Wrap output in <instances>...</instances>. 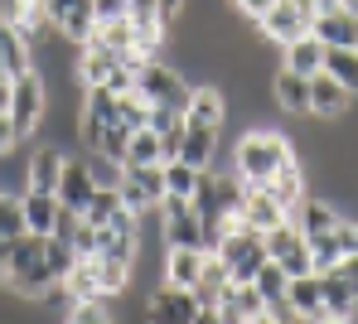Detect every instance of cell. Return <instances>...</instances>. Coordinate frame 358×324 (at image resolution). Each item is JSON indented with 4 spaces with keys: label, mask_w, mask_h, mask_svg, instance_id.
<instances>
[{
    "label": "cell",
    "mask_w": 358,
    "mask_h": 324,
    "mask_svg": "<svg viewBox=\"0 0 358 324\" xmlns=\"http://www.w3.org/2000/svg\"><path fill=\"white\" fill-rule=\"evenodd\" d=\"M286 281H291V276H286L276 261H262V271L252 276V286H257L262 305H266V310H276L281 320H286Z\"/></svg>",
    "instance_id": "4316f807"
},
{
    "label": "cell",
    "mask_w": 358,
    "mask_h": 324,
    "mask_svg": "<svg viewBox=\"0 0 358 324\" xmlns=\"http://www.w3.org/2000/svg\"><path fill=\"white\" fill-rule=\"evenodd\" d=\"M228 5H233L238 15H247V20H262V15H266L276 0H228Z\"/></svg>",
    "instance_id": "ee69618b"
},
{
    "label": "cell",
    "mask_w": 358,
    "mask_h": 324,
    "mask_svg": "<svg viewBox=\"0 0 358 324\" xmlns=\"http://www.w3.org/2000/svg\"><path fill=\"white\" fill-rule=\"evenodd\" d=\"M39 10H44V20L59 29L73 49L87 44L92 29H97V20H92V0H39Z\"/></svg>",
    "instance_id": "9c48e42d"
},
{
    "label": "cell",
    "mask_w": 358,
    "mask_h": 324,
    "mask_svg": "<svg viewBox=\"0 0 358 324\" xmlns=\"http://www.w3.org/2000/svg\"><path fill=\"white\" fill-rule=\"evenodd\" d=\"M310 34L324 44V49H358V20L344 15V10H320Z\"/></svg>",
    "instance_id": "2e32d148"
},
{
    "label": "cell",
    "mask_w": 358,
    "mask_h": 324,
    "mask_svg": "<svg viewBox=\"0 0 358 324\" xmlns=\"http://www.w3.org/2000/svg\"><path fill=\"white\" fill-rule=\"evenodd\" d=\"M223 290H228V266L213 257V252H203V271H199V281H194V300H199V305H218Z\"/></svg>",
    "instance_id": "83f0119b"
},
{
    "label": "cell",
    "mask_w": 358,
    "mask_h": 324,
    "mask_svg": "<svg viewBox=\"0 0 358 324\" xmlns=\"http://www.w3.org/2000/svg\"><path fill=\"white\" fill-rule=\"evenodd\" d=\"M160 10H165V20H179L189 10V0H160Z\"/></svg>",
    "instance_id": "c3c4849f"
},
{
    "label": "cell",
    "mask_w": 358,
    "mask_h": 324,
    "mask_svg": "<svg viewBox=\"0 0 358 324\" xmlns=\"http://www.w3.org/2000/svg\"><path fill=\"white\" fill-rule=\"evenodd\" d=\"M63 324H121L117 300H83V305H68Z\"/></svg>",
    "instance_id": "1f68e13d"
},
{
    "label": "cell",
    "mask_w": 358,
    "mask_h": 324,
    "mask_svg": "<svg viewBox=\"0 0 358 324\" xmlns=\"http://www.w3.org/2000/svg\"><path fill=\"white\" fill-rule=\"evenodd\" d=\"M257 24V34L266 39V44H296V39H305L310 34V24H315V5L310 0H276L262 20H252Z\"/></svg>",
    "instance_id": "8992f818"
},
{
    "label": "cell",
    "mask_w": 358,
    "mask_h": 324,
    "mask_svg": "<svg viewBox=\"0 0 358 324\" xmlns=\"http://www.w3.org/2000/svg\"><path fill=\"white\" fill-rule=\"evenodd\" d=\"M155 213H160V223H165V228H160L165 247H194V252H203V218L194 213L189 198H160Z\"/></svg>",
    "instance_id": "52a82bcc"
},
{
    "label": "cell",
    "mask_w": 358,
    "mask_h": 324,
    "mask_svg": "<svg viewBox=\"0 0 358 324\" xmlns=\"http://www.w3.org/2000/svg\"><path fill=\"white\" fill-rule=\"evenodd\" d=\"M117 194H121V208H126V213H136V218H150V213H155V198L145 194V189L131 179V175L117 184Z\"/></svg>",
    "instance_id": "74e56055"
},
{
    "label": "cell",
    "mask_w": 358,
    "mask_h": 324,
    "mask_svg": "<svg viewBox=\"0 0 358 324\" xmlns=\"http://www.w3.org/2000/svg\"><path fill=\"white\" fill-rule=\"evenodd\" d=\"M68 247H73L78 257H97V228H92V223H78L73 237H68Z\"/></svg>",
    "instance_id": "60d3db41"
},
{
    "label": "cell",
    "mask_w": 358,
    "mask_h": 324,
    "mask_svg": "<svg viewBox=\"0 0 358 324\" xmlns=\"http://www.w3.org/2000/svg\"><path fill=\"white\" fill-rule=\"evenodd\" d=\"M291 223L300 228V237H324V233H334V223H339V203H329V198H300V208L291 213Z\"/></svg>",
    "instance_id": "d6986e66"
},
{
    "label": "cell",
    "mask_w": 358,
    "mask_h": 324,
    "mask_svg": "<svg viewBox=\"0 0 358 324\" xmlns=\"http://www.w3.org/2000/svg\"><path fill=\"white\" fill-rule=\"evenodd\" d=\"M5 97H10V78H0V112H5Z\"/></svg>",
    "instance_id": "816d5d0a"
},
{
    "label": "cell",
    "mask_w": 358,
    "mask_h": 324,
    "mask_svg": "<svg viewBox=\"0 0 358 324\" xmlns=\"http://www.w3.org/2000/svg\"><path fill=\"white\" fill-rule=\"evenodd\" d=\"M349 107H354V92H344L324 68L310 78V117L320 122V126H334V122H344L349 117Z\"/></svg>",
    "instance_id": "8fae6325"
},
{
    "label": "cell",
    "mask_w": 358,
    "mask_h": 324,
    "mask_svg": "<svg viewBox=\"0 0 358 324\" xmlns=\"http://www.w3.org/2000/svg\"><path fill=\"white\" fill-rule=\"evenodd\" d=\"M5 261H10V237H0V276H5Z\"/></svg>",
    "instance_id": "f907efd6"
},
{
    "label": "cell",
    "mask_w": 358,
    "mask_h": 324,
    "mask_svg": "<svg viewBox=\"0 0 358 324\" xmlns=\"http://www.w3.org/2000/svg\"><path fill=\"white\" fill-rule=\"evenodd\" d=\"M218 145H223V131H213V126H184L179 160H184V165H194V170H213V165H218Z\"/></svg>",
    "instance_id": "9a60e30c"
},
{
    "label": "cell",
    "mask_w": 358,
    "mask_h": 324,
    "mask_svg": "<svg viewBox=\"0 0 358 324\" xmlns=\"http://www.w3.org/2000/svg\"><path fill=\"white\" fill-rule=\"evenodd\" d=\"M315 324H358V315H320Z\"/></svg>",
    "instance_id": "681fc988"
},
{
    "label": "cell",
    "mask_w": 358,
    "mask_h": 324,
    "mask_svg": "<svg viewBox=\"0 0 358 324\" xmlns=\"http://www.w3.org/2000/svg\"><path fill=\"white\" fill-rule=\"evenodd\" d=\"M189 87H194V82H184V73H179L175 64H165V59H145V64L136 68V92H141L150 107H175L179 117H184Z\"/></svg>",
    "instance_id": "277c9868"
},
{
    "label": "cell",
    "mask_w": 358,
    "mask_h": 324,
    "mask_svg": "<svg viewBox=\"0 0 358 324\" xmlns=\"http://www.w3.org/2000/svg\"><path fill=\"white\" fill-rule=\"evenodd\" d=\"M281 68H291V73H300V78H315V73L324 68V44H320L315 34L286 44V49H281Z\"/></svg>",
    "instance_id": "d4e9b609"
},
{
    "label": "cell",
    "mask_w": 358,
    "mask_h": 324,
    "mask_svg": "<svg viewBox=\"0 0 358 324\" xmlns=\"http://www.w3.org/2000/svg\"><path fill=\"white\" fill-rule=\"evenodd\" d=\"M339 271L349 276V286H354V300H358V252H354V257H344V261H339Z\"/></svg>",
    "instance_id": "f6af8a7d"
},
{
    "label": "cell",
    "mask_w": 358,
    "mask_h": 324,
    "mask_svg": "<svg viewBox=\"0 0 358 324\" xmlns=\"http://www.w3.org/2000/svg\"><path fill=\"white\" fill-rule=\"evenodd\" d=\"M184 126H228V97L218 82H194L189 87V102H184Z\"/></svg>",
    "instance_id": "7c38bea8"
},
{
    "label": "cell",
    "mask_w": 358,
    "mask_h": 324,
    "mask_svg": "<svg viewBox=\"0 0 358 324\" xmlns=\"http://www.w3.org/2000/svg\"><path fill=\"white\" fill-rule=\"evenodd\" d=\"M0 64H5V78H15V73H29L34 68V54H29V39L0 15Z\"/></svg>",
    "instance_id": "603a6c76"
},
{
    "label": "cell",
    "mask_w": 358,
    "mask_h": 324,
    "mask_svg": "<svg viewBox=\"0 0 358 324\" xmlns=\"http://www.w3.org/2000/svg\"><path fill=\"white\" fill-rule=\"evenodd\" d=\"M194 315H199V300L184 286H160L145 300V324H189Z\"/></svg>",
    "instance_id": "4fadbf2b"
},
{
    "label": "cell",
    "mask_w": 358,
    "mask_h": 324,
    "mask_svg": "<svg viewBox=\"0 0 358 324\" xmlns=\"http://www.w3.org/2000/svg\"><path fill=\"white\" fill-rule=\"evenodd\" d=\"M160 175H165V198H194L203 170H194V165H184V160H165Z\"/></svg>",
    "instance_id": "4dcf8cb0"
},
{
    "label": "cell",
    "mask_w": 358,
    "mask_h": 324,
    "mask_svg": "<svg viewBox=\"0 0 358 324\" xmlns=\"http://www.w3.org/2000/svg\"><path fill=\"white\" fill-rule=\"evenodd\" d=\"M73 261H78V252H73L63 237H44V266H49L54 281H63V276L73 271Z\"/></svg>",
    "instance_id": "8d00e7d4"
},
{
    "label": "cell",
    "mask_w": 358,
    "mask_h": 324,
    "mask_svg": "<svg viewBox=\"0 0 358 324\" xmlns=\"http://www.w3.org/2000/svg\"><path fill=\"white\" fill-rule=\"evenodd\" d=\"M20 213H24V233L49 237V228H54V218H59V198L39 194V189H24V194H20Z\"/></svg>",
    "instance_id": "cb8c5ba5"
},
{
    "label": "cell",
    "mask_w": 358,
    "mask_h": 324,
    "mask_svg": "<svg viewBox=\"0 0 358 324\" xmlns=\"http://www.w3.org/2000/svg\"><path fill=\"white\" fill-rule=\"evenodd\" d=\"M0 286H5L10 295H20V300H44V295L59 286V281L49 276V266H44V237H39V233H24V237L10 242V261H5Z\"/></svg>",
    "instance_id": "7a4b0ae2"
},
{
    "label": "cell",
    "mask_w": 358,
    "mask_h": 324,
    "mask_svg": "<svg viewBox=\"0 0 358 324\" xmlns=\"http://www.w3.org/2000/svg\"><path fill=\"white\" fill-rule=\"evenodd\" d=\"M286 160H296V145L281 131H262V126L242 131L238 145H233V175L242 184H252V189H266Z\"/></svg>",
    "instance_id": "6da1fadb"
},
{
    "label": "cell",
    "mask_w": 358,
    "mask_h": 324,
    "mask_svg": "<svg viewBox=\"0 0 358 324\" xmlns=\"http://www.w3.org/2000/svg\"><path fill=\"white\" fill-rule=\"evenodd\" d=\"M73 155L63 150V145H49V140H39L29 155H24V189H39V194H54L63 179V165H68Z\"/></svg>",
    "instance_id": "30bf717a"
},
{
    "label": "cell",
    "mask_w": 358,
    "mask_h": 324,
    "mask_svg": "<svg viewBox=\"0 0 358 324\" xmlns=\"http://www.w3.org/2000/svg\"><path fill=\"white\" fill-rule=\"evenodd\" d=\"M44 112H49V82L29 68V73H15L10 78V97H5V117L15 122L20 140H29L34 131L44 126Z\"/></svg>",
    "instance_id": "3957f363"
},
{
    "label": "cell",
    "mask_w": 358,
    "mask_h": 324,
    "mask_svg": "<svg viewBox=\"0 0 358 324\" xmlns=\"http://www.w3.org/2000/svg\"><path fill=\"white\" fill-rule=\"evenodd\" d=\"M92 271H97V290H102V300H121V295L131 290V261L92 257Z\"/></svg>",
    "instance_id": "f1b7e54d"
},
{
    "label": "cell",
    "mask_w": 358,
    "mask_h": 324,
    "mask_svg": "<svg viewBox=\"0 0 358 324\" xmlns=\"http://www.w3.org/2000/svg\"><path fill=\"white\" fill-rule=\"evenodd\" d=\"M320 315H324V300H320V281H315V271H310V276H291V281H286V320L315 324Z\"/></svg>",
    "instance_id": "5bb4252c"
},
{
    "label": "cell",
    "mask_w": 358,
    "mask_h": 324,
    "mask_svg": "<svg viewBox=\"0 0 358 324\" xmlns=\"http://www.w3.org/2000/svg\"><path fill=\"white\" fill-rule=\"evenodd\" d=\"M199 271H203V252H194V247H165V286L194 290Z\"/></svg>",
    "instance_id": "484cf974"
},
{
    "label": "cell",
    "mask_w": 358,
    "mask_h": 324,
    "mask_svg": "<svg viewBox=\"0 0 358 324\" xmlns=\"http://www.w3.org/2000/svg\"><path fill=\"white\" fill-rule=\"evenodd\" d=\"M83 165H87V175H92L97 189H117L121 179H126V165L121 160H107V155H83Z\"/></svg>",
    "instance_id": "e575fe53"
},
{
    "label": "cell",
    "mask_w": 358,
    "mask_h": 324,
    "mask_svg": "<svg viewBox=\"0 0 358 324\" xmlns=\"http://www.w3.org/2000/svg\"><path fill=\"white\" fill-rule=\"evenodd\" d=\"M92 20H97V24H117V20H126V0H92Z\"/></svg>",
    "instance_id": "b9f144b4"
},
{
    "label": "cell",
    "mask_w": 358,
    "mask_h": 324,
    "mask_svg": "<svg viewBox=\"0 0 358 324\" xmlns=\"http://www.w3.org/2000/svg\"><path fill=\"white\" fill-rule=\"evenodd\" d=\"M271 97H276L281 112L310 117V78H300L291 68H276V73H271Z\"/></svg>",
    "instance_id": "ac0fdd59"
},
{
    "label": "cell",
    "mask_w": 358,
    "mask_h": 324,
    "mask_svg": "<svg viewBox=\"0 0 358 324\" xmlns=\"http://www.w3.org/2000/svg\"><path fill=\"white\" fill-rule=\"evenodd\" d=\"M213 257L228 266V281L233 286H252V276L262 271V261H266V247H262V233H252L247 223H238L223 242H218V252Z\"/></svg>",
    "instance_id": "5b68a950"
},
{
    "label": "cell",
    "mask_w": 358,
    "mask_h": 324,
    "mask_svg": "<svg viewBox=\"0 0 358 324\" xmlns=\"http://www.w3.org/2000/svg\"><path fill=\"white\" fill-rule=\"evenodd\" d=\"M189 324H223V315H218V305H199V315Z\"/></svg>",
    "instance_id": "bcb514c9"
},
{
    "label": "cell",
    "mask_w": 358,
    "mask_h": 324,
    "mask_svg": "<svg viewBox=\"0 0 358 324\" xmlns=\"http://www.w3.org/2000/svg\"><path fill=\"white\" fill-rule=\"evenodd\" d=\"M97 194V184H92V175H87V165L73 155L68 165H63V179H59V189H54V198H59L63 208H73V213H83L87 208V198Z\"/></svg>",
    "instance_id": "ffe728a7"
},
{
    "label": "cell",
    "mask_w": 358,
    "mask_h": 324,
    "mask_svg": "<svg viewBox=\"0 0 358 324\" xmlns=\"http://www.w3.org/2000/svg\"><path fill=\"white\" fill-rule=\"evenodd\" d=\"M324 73L358 97V49H324Z\"/></svg>",
    "instance_id": "f546056e"
},
{
    "label": "cell",
    "mask_w": 358,
    "mask_h": 324,
    "mask_svg": "<svg viewBox=\"0 0 358 324\" xmlns=\"http://www.w3.org/2000/svg\"><path fill=\"white\" fill-rule=\"evenodd\" d=\"M0 237H24V213H20V194H0Z\"/></svg>",
    "instance_id": "f35d334b"
},
{
    "label": "cell",
    "mask_w": 358,
    "mask_h": 324,
    "mask_svg": "<svg viewBox=\"0 0 358 324\" xmlns=\"http://www.w3.org/2000/svg\"><path fill=\"white\" fill-rule=\"evenodd\" d=\"M266 189H271V198H276V203L286 208V218H291V213L300 208V198L310 194V184H305V165H300V155H296V160H286V165L276 170V179H271Z\"/></svg>",
    "instance_id": "7402d4cb"
},
{
    "label": "cell",
    "mask_w": 358,
    "mask_h": 324,
    "mask_svg": "<svg viewBox=\"0 0 358 324\" xmlns=\"http://www.w3.org/2000/svg\"><path fill=\"white\" fill-rule=\"evenodd\" d=\"M242 324H286V320H281L276 310H266V305H262L257 315H247V320H242Z\"/></svg>",
    "instance_id": "7dc6e473"
},
{
    "label": "cell",
    "mask_w": 358,
    "mask_h": 324,
    "mask_svg": "<svg viewBox=\"0 0 358 324\" xmlns=\"http://www.w3.org/2000/svg\"><path fill=\"white\" fill-rule=\"evenodd\" d=\"M121 165H160V135L150 126L131 131V140H126V160Z\"/></svg>",
    "instance_id": "d6a6232c"
},
{
    "label": "cell",
    "mask_w": 358,
    "mask_h": 324,
    "mask_svg": "<svg viewBox=\"0 0 358 324\" xmlns=\"http://www.w3.org/2000/svg\"><path fill=\"white\" fill-rule=\"evenodd\" d=\"M24 140H20V131H15V122L0 112V155H10V150H20Z\"/></svg>",
    "instance_id": "7bdbcfd3"
},
{
    "label": "cell",
    "mask_w": 358,
    "mask_h": 324,
    "mask_svg": "<svg viewBox=\"0 0 358 324\" xmlns=\"http://www.w3.org/2000/svg\"><path fill=\"white\" fill-rule=\"evenodd\" d=\"M315 281H320V300H324V315H358L354 286H349V276H344L339 266H329V271H315Z\"/></svg>",
    "instance_id": "44dd1931"
},
{
    "label": "cell",
    "mask_w": 358,
    "mask_h": 324,
    "mask_svg": "<svg viewBox=\"0 0 358 324\" xmlns=\"http://www.w3.org/2000/svg\"><path fill=\"white\" fill-rule=\"evenodd\" d=\"M242 223H247L252 233H271V228L286 223V208L271 198V189H252V184H247V194H242Z\"/></svg>",
    "instance_id": "e0dca14e"
},
{
    "label": "cell",
    "mask_w": 358,
    "mask_h": 324,
    "mask_svg": "<svg viewBox=\"0 0 358 324\" xmlns=\"http://www.w3.org/2000/svg\"><path fill=\"white\" fill-rule=\"evenodd\" d=\"M262 247H266V261H276L286 276H310V242L300 237V228L291 218L281 228L262 233Z\"/></svg>",
    "instance_id": "ba28073f"
},
{
    "label": "cell",
    "mask_w": 358,
    "mask_h": 324,
    "mask_svg": "<svg viewBox=\"0 0 358 324\" xmlns=\"http://www.w3.org/2000/svg\"><path fill=\"white\" fill-rule=\"evenodd\" d=\"M117 213H121V194H117V189H97V194L87 198V208H83V223H92V228H107Z\"/></svg>",
    "instance_id": "836d02e7"
},
{
    "label": "cell",
    "mask_w": 358,
    "mask_h": 324,
    "mask_svg": "<svg viewBox=\"0 0 358 324\" xmlns=\"http://www.w3.org/2000/svg\"><path fill=\"white\" fill-rule=\"evenodd\" d=\"M145 117H150V102H145L141 92H121V97H117V126L141 131V126H145Z\"/></svg>",
    "instance_id": "d590c367"
},
{
    "label": "cell",
    "mask_w": 358,
    "mask_h": 324,
    "mask_svg": "<svg viewBox=\"0 0 358 324\" xmlns=\"http://www.w3.org/2000/svg\"><path fill=\"white\" fill-rule=\"evenodd\" d=\"M126 175H131V179H136L145 194L155 198V203L165 198V175H160V165H126Z\"/></svg>",
    "instance_id": "ab89813d"
}]
</instances>
